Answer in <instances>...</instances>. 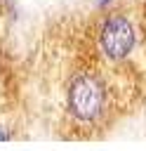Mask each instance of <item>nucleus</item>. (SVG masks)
<instances>
[{
  "mask_svg": "<svg viewBox=\"0 0 146 151\" xmlns=\"http://www.w3.org/2000/svg\"><path fill=\"white\" fill-rule=\"evenodd\" d=\"M12 134H14V132H12L9 127H5V125L0 123V142H7V139H12Z\"/></svg>",
  "mask_w": 146,
  "mask_h": 151,
  "instance_id": "nucleus-3",
  "label": "nucleus"
},
{
  "mask_svg": "<svg viewBox=\"0 0 146 151\" xmlns=\"http://www.w3.org/2000/svg\"><path fill=\"white\" fill-rule=\"evenodd\" d=\"M0 17H2V2H0Z\"/></svg>",
  "mask_w": 146,
  "mask_h": 151,
  "instance_id": "nucleus-5",
  "label": "nucleus"
},
{
  "mask_svg": "<svg viewBox=\"0 0 146 151\" xmlns=\"http://www.w3.org/2000/svg\"><path fill=\"white\" fill-rule=\"evenodd\" d=\"M106 106V83L94 71H80L66 90V109L78 123H97Z\"/></svg>",
  "mask_w": 146,
  "mask_h": 151,
  "instance_id": "nucleus-1",
  "label": "nucleus"
},
{
  "mask_svg": "<svg viewBox=\"0 0 146 151\" xmlns=\"http://www.w3.org/2000/svg\"><path fill=\"white\" fill-rule=\"evenodd\" d=\"M94 2H97V5H99V7H108V5H111V2H113V0H94Z\"/></svg>",
  "mask_w": 146,
  "mask_h": 151,
  "instance_id": "nucleus-4",
  "label": "nucleus"
},
{
  "mask_svg": "<svg viewBox=\"0 0 146 151\" xmlns=\"http://www.w3.org/2000/svg\"><path fill=\"white\" fill-rule=\"evenodd\" d=\"M97 42H99V50L106 59L122 61L132 54V50L137 45L134 24L125 14H111L104 19L99 35H97Z\"/></svg>",
  "mask_w": 146,
  "mask_h": 151,
  "instance_id": "nucleus-2",
  "label": "nucleus"
}]
</instances>
